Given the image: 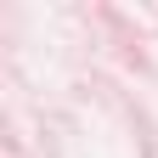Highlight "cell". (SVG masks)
I'll return each mask as SVG.
<instances>
[]
</instances>
